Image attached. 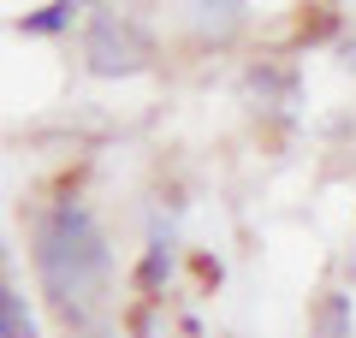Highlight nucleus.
Segmentation results:
<instances>
[{
  "label": "nucleus",
  "mask_w": 356,
  "mask_h": 338,
  "mask_svg": "<svg viewBox=\"0 0 356 338\" xmlns=\"http://www.w3.org/2000/svg\"><path fill=\"white\" fill-rule=\"evenodd\" d=\"M72 13H77V0H54V6H42V13H24V36H60L65 24H72Z\"/></svg>",
  "instance_id": "nucleus-6"
},
{
  "label": "nucleus",
  "mask_w": 356,
  "mask_h": 338,
  "mask_svg": "<svg viewBox=\"0 0 356 338\" xmlns=\"http://www.w3.org/2000/svg\"><path fill=\"white\" fill-rule=\"evenodd\" d=\"M143 60H149V42H143L131 24H119V18H95V30H89V65H95L102 77L143 72Z\"/></svg>",
  "instance_id": "nucleus-2"
},
{
  "label": "nucleus",
  "mask_w": 356,
  "mask_h": 338,
  "mask_svg": "<svg viewBox=\"0 0 356 338\" xmlns=\"http://www.w3.org/2000/svg\"><path fill=\"white\" fill-rule=\"evenodd\" d=\"M315 338H350V303L339 291H327L315 303Z\"/></svg>",
  "instance_id": "nucleus-5"
},
{
  "label": "nucleus",
  "mask_w": 356,
  "mask_h": 338,
  "mask_svg": "<svg viewBox=\"0 0 356 338\" xmlns=\"http://www.w3.org/2000/svg\"><path fill=\"white\" fill-rule=\"evenodd\" d=\"M166 279H172V232L154 225L149 250H143V261H137V291H143V297H161Z\"/></svg>",
  "instance_id": "nucleus-3"
},
{
  "label": "nucleus",
  "mask_w": 356,
  "mask_h": 338,
  "mask_svg": "<svg viewBox=\"0 0 356 338\" xmlns=\"http://www.w3.org/2000/svg\"><path fill=\"white\" fill-rule=\"evenodd\" d=\"M77 6H83V0H77Z\"/></svg>",
  "instance_id": "nucleus-9"
},
{
  "label": "nucleus",
  "mask_w": 356,
  "mask_h": 338,
  "mask_svg": "<svg viewBox=\"0 0 356 338\" xmlns=\"http://www.w3.org/2000/svg\"><path fill=\"white\" fill-rule=\"evenodd\" d=\"M36 279L65 309V321H83V314L102 309L107 279H113V255H107V238L83 202H60L36 225Z\"/></svg>",
  "instance_id": "nucleus-1"
},
{
  "label": "nucleus",
  "mask_w": 356,
  "mask_h": 338,
  "mask_svg": "<svg viewBox=\"0 0 356 338\" xmlns=\"http://www.w3.org/2000/svg\"><path fill=\"white\" fill-rule=\"evenodd\" d=\"M196 13H202V24H220V30H232L243 18V0H191Z\"/></svg>",
  "instance_id": "nucleus-7"
},
{
  "label": "nucleus",
  "mask_w": 356,
  "mask_h": 338,
  "mask_svg": "<svg viewBox=\"0 0 356 338\" xmlns=\"http://www.w3.org/2000/svg\"><path fill=\"white\" fill-rule=\"evenodd\" d=\"M196 273H202L208 285H220V261H214V255H202V261H196Z\"/></svg>",
  "instance_id": "nucleus-8"
},
{
  "label": "nucleus",
  "mask_w": 356,
  "mask_h": 338,
  "mask_svg": "<svg viewBox=\"0 0 356 338\" xmlns=\"http://www.w3.org/2000/svg\"><path fill=\"white\" fill-rule=\"evenodd\" d=\"M0 338H42V332H36V314H30V303L18 297L13 285H0Z\"/></svg>",
  "instance_id": "nucleus-4"
}]
</instances>
